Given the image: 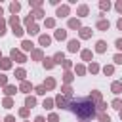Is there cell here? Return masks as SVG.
<instances>
[{
	"label": "cell",
	"instance_id": "1",
	"mask_svg": "<svg viewBox=\"0 0 122 122\" xmlns=\"http://www.w3.org/2000/svg\"><path fill=\"white\" fill-rule=\"evenodd\" d=\"M76 118L80 120H92L97 116V111H95V103L90 101L88 95H82V97H71V103H69V109Z\"/></svg>",
	"mask_w": 122,
	"mask_h": 122
},
{
	"label": "cell",
	"instance_id": "2",
	"mask_svg": "<svg viewBox=\"0 0 122 122\" xmlns=\"http://www.w3.org/2000/svg\"><path fill=\"white\" fill-rule=\"evenodd\" d=\"M10 59L15 61V63H21V65L27 63V55H25L21 50H17V48H11V50H10Z\"/></svg>",
	"mask_w": 122,
	"mask_h": 122
},
{
	"label": "cell",
	"instance_id": "3",
	"mask_svg": "<svg viewBox=\"0 0 122 122\" xmlns=\"http://www.w3.org/2000/svg\"><path fill=\"white\" fill-rule=\"evenodd\" d=\"M53 103H55L57 109H69L71 97H67V95H63V93H57V95L53 97Z\"/></svg>",
	"mask_w": 122,
	"mask_h": 122
},
{
	"label": "cell",
	"instance_id": "4",
	"mask_svg": "<svg viewBox=\"0 0 122 122\" xmlns=\"http://www.w3.org/2000/svg\"><path fill=\"white\" fill-rule=\"evenodd\" d=\"M55 15H57V17H69V15H71V6H69V4H61V6H57Z\"/></svg>",
	"mask_w": 122,
	"mask_h": 122
},
{
	"label": "cell",
	"instance_id": "5",
	"mask_svg": "<svg viewBox=\"0 0 122 122\" xmlns=\"http://www.w3.org/2000/svg\"><path fill=\"white\" fill-rule=\"evenodd\" d=\"M67 50H69L71 53H76V51H80V40H76V38H71V40L67 42Z\"/></svg>",
	"mask_w": 122,
	"mask_h": 122
},
{
	"label": "cell",
	"instance_id": "6",
	"mask_svg": "<svg viewBox=\"0 0 122 122\" xmlns=\"http://www.w3.org/2000/svg\"><path fill=\"white\" fill-rule=\"evenodd\" d=\"M67 27H69V29H72V30H80V29H82V23H80V19H78V17H69Z\"/></svg>",
	"mask_w": 122,
	"mask_h": 122
},
{
	"label": "cell",
	"instance_id": "7",
	"mask_svg": "<svg viewBox=\"0 0 122 122\" xmlns=\"http://www.w3.org/2000/svg\"><path fill=\"white\" fill-rule=\"evenodd\" d=\"M76 15H78V19H80V17H88V15H90V6H88V4H80V6L76 8Z\"/></svg>",
	"mask_w": 122,
	"mask_h": 122
},
{
	"label": "cell",
	"instance_id": "8",
	"mask_svg": "<svg viewBox=\"0 0 122 122\" xmlns=\"http://www.w3.org/2000/svg\"><path fill=\"white\" fill-rule=\"evenodd\" d=\"M92 34H93L92 27H82V29L78 30V36H80V40H88V38H92Z\"/></svg>",
	"mask_w": 122,
	"mask_h": 122
},
{
	"label": "cell",
	"instance_id": "9",
	"mask_svg": "<svg viewBox=\"0 0 122 122\" xmlns=\"http://www.w3.org/2000/svg\"><path fill=\"white\" fill-rule=\"evenodd\" d=\"M30 59L32 61H44V50L42 48H34L30 51Z\"/></svg>",
	"mask_w": 122,
	"mask_h": 122
},
{
	"label": "cell",
	"instance_id": "10",
	"mask_svg": "<svg viewBox=\"0 0 122 122\" xmlns=\"http://www.w3.org/2000/svg\"><path fill=\"white\" fill-rule=\"evenodd\" d=\"M32 90H34V86H32L29 80H23V82L19 84V92H21V93H27V95H29V92H32Z\"/></svg>",
	"mask_w": 122,
	"mask_h": 122
},
{
	"label": "cell",
	"instance_id": "11",
	"mask_svg": "<svg viewBox=\"0 0 122 122\" xmlns=\"http://www.w3.org/2000/svg\"><path fill=\"white\" fill-rule=\"evenodd\" d=\"M38 44H40L42 48L51 46V36H48V34H38Z\"/></svg>",
	"mask_w": 122,
	"mask_h": 122
},
{
	"label": "cell",
	"instance_id": "12",
	"mask_svg": "<svg viewBox=\"0 0 122 122\" xmlns=\"http://www.w3.org/2000/svg\"><path fill=\"white\" fill-rule=\"evenodd\" d=\"M11 67H13V61L10 57H2L0 59V71H10Z\"/></svg>",
	"mask_w": 122,
	"mask_h": 122
},
{
	"label": "cell",
	"instance_id": "13",
	"mask_svg": "<svg viewBox=\"0 0 122 122\" xmlns=\"http://www.w3.org/2000/svg\"><path fill=\"white\" fill-rule=\"evenodd\" d=\"M109 27H111L109 19H97V23H95V29L97 30H109Z\"/></svg>",
	"mask_w": 122,
	"mask_h": 122
},
{
	"label": "cell",
	"instance_id": "14",
	"mask_svg": "<svg viewBox=\"0 0 122 122\" xmlns=\"http://www.w3.org/2000/svg\"><path fill=\"white\" fill-rule=\"evenodd\" d=\"M88 97H90V101H93L95 105H97L99 101H103V95H101V92H99V90H92V93H90Z\"/></svg>",
	"mask_w": 122,
	"mask_h": 122
},
{
	"label": "cell",
	"instance_id": "15",
	"mask_svg": "<svg viewBox=\"0 0 122 122\" xmlns=\"http://www.w3.org/2000/svg\"><path fill=\"white\" fill-rule=\"evenodd\" d=\"M53 38L59 40V42H61V40H67V30H65V29H55V30H53Z\"/></svg>",
	"mask_w": 122,
	"mask_h": 122
},
{
	"label": "cell",
	"instance_id": "16",
	"mask_svg": "<svg viewBox=\"0 0 122 122\" xmlns=\"http://www.w3.org/2000/svg\"><path fill=\"white\" fill-rule=\"evenodd\" d=\"M107 48H109V46H107L105 40H97V42H95V53H105Z\"/></svg>",
	"mask_w": 122,
	"mask_h": 122
},
{
	"label": "cell",
	"instance_id": "17",
	"mask_svg": "<svg viewBox=\"0 0 122 122\" xmlns=\"http://www.w3.org/2000/svg\"><path fill=\"white\" fill-rule=\"evenodd\" d=\"M80 57H82V61H93V51L92 50H80Z\"/></svg>",
	"mask_w": 122,
	"mask_h": 122
},
{
	"label": "cell",
	"instance_id": "18",
	"mask_svg": "<svg viewBox=\"0 0 122 122\" xmlns=\"http://www.w3.org/2000/svg\"><path fill=\"white\" fill-rule=\"evenodd\" d=\"M46 90H55V86H57V82H55V78L53 76H48L46 80H44V84H42Z\"/></svg>",
	"mask_w": 122,
	"mask_h": 122
},
{
	"label": "cell",
	"instance_id": "19",
	"mask_svg": "<svg viewBox=\"0 0 122 122\" xmlns=\"http://www.w3.org/2000/svg\"><path fill=\"white\" fill-rule=\"evenodd\" d=\"M111 92H112L114 95H120V93H122V82H120V80H114V82L111 84Z\"/></svg>",
	"mask_w": 122,
	"mask_h": 122
},
{
	"label": "cell",
	"instance_id": "20",
	"mask_svg": "<svg viewBox=\"0 0 122 122\" xmlns=\"http://www.w3.org/2000/svg\"><path fill=\"white\" fill-rule=\"evenodd\" d=\"M32 50H34L32 40H21V51H32Z\"/></svg>",
	"mask_w": 122,
	"mask_h": 122
},
{
	"label": "cell",
	"instance_id": "21",
	"mask_svg": "<svg viewBox=\"0 0 122 122\" xmlns=\"http://www.w3.org/2000/svg\"><path fill=\"white\" fill-rule=\"evenodd\" d=\"M19 92V88H15L13 84H8L6 88H4V93H6V97H11V95H15Z\"/></svg>",
	"mask_w": 122,
	"mask_h": 122
},
{
	"label": "cell",
	"instance_id": "22",
	"mask_svg": "<svg viewBox=\"0 0 122 122\" xmlns=\"http://www.w3.org/2000/svg\"><path fill=\"white\" fill-rule=\"evenodd\" d=\"M86 69H88V72H92V74H97V72L101 71V67H99V63H97V61H92Z\"/></svg>",
	"mask_w": 122,
	"mask_h": 122
},
{
	"label": "cell",
	"instance_id": "23",
	"mask_svg": "<svg viewBox=\"0 0 122 122\" xmlns=\"http://www.w3.org/2000/svg\"><path fill=\"white\" fill-rule=\"evenodd\" d=\"M88 72V69L82 65V63H78V65H74V76H84Z\"/></svg>",
	"mask_w": 122,
	"mask_h": 122
},
{
	"label": "cell",
	"instance_id": "24",
	"mask_svg": "<svg viewBox=\"0 0 122 122\" xmlns=\"http://www.w3.org/2000/svg\"><path fill=\"white\" fill-rule=\"evenodd\" d=\"M13 76H15L19 82H23V80L27 78V71H25L23 67H19V69H15V74H13Z\"/></svg>",
	"mask_w": 122,
	"mask_h": 122
},
{
	"label": "cell",
	"instance_id": "25",
	"mask_svg": "<svg viewBox=\"0 0 122 122\" xmlns=\"http://www.w3.org/2000/svg\"><path fill=\"white\" fill-rule=\"evenodd\" d=\"M36 103H38V101H36V97H34V95H27V97H25V107H27V109L36 107Z\"/></svg>",
	"mask_w": 122,
	"mask_h": 122
},
{
	"label": "cell",
	"instance_id": "26",
	"mask_svg": "<svg viewBox=\"0 0 122 122\" xmlns=\"http://www.w3.org/2000/svg\"><path fill=\"white\" fill-rule=\"evenodd\" d=\"M51 59H53V63H55V65H61V63L65 61V53H63V51H57V53H53V55H51Z\"/></svg>",
	"mask_w": 122,
	"mask_h": 122
},
{
	"label": "cell",
	"instance_id": "27",
	"mask_svg": "<svg viewBox=\"0 0 122 122\" xmlns=\"http://www.w3.org/2000/svg\"><path fill=\"white\" fill-rule=\"evenodd\" d=\"M19 11H21V4H19V2H11V4H10V13H11V15H17Z\"/></svg>",
	"mask_w": 122,
	"mask_h": 122
},
{
	"label": "cell",
	"instance_id": "28",
	"mask_svg": "<svg viewBox=\"0 0 122 122\" xmlns=\"http://www.w3.org/2000/svg\"><path fill=\"white\" fill-rule=\"evenodd\" d=\"M30 15L34 17V21L36 19H46V15H44V10L40 8V10H30Z\"/></svg>",
	"mask_w": 122,
	"mask_h": 122
},
{
	"label": "cell",
	"instance_id": "29",
	"mask_svg": "<svg viewBox=\"0 0 122 122\" xmlns=\"http://www.w3.org/2000/svg\"><path fill=\"white\" fill-rule=\"evenodd\" d=\"M25 32H29L30 36H34V34H40V27L34 23V25H30V27H27V29H25Z\"/></svg>",
	"mask_w": 122,
	"mask_h": 122
},
{
	"label": "cell",
	"instance_id": "30",
	"mask_svg": "<svg viewBox=\"0 0 122 122\" xmlns=\"http://www.w3.org/2000/svg\"><path fill=\"white\" fill-rule=\"evenodd\" d=\"M42 65H44V69H46V71H51V69L55 67V63H53V59H51V57H44Z\"/></svg>",
	"mask_w": 122,
	"mask_h": 122
},
{
	"label": "cell",
	"instance_id": "31",
	"mask_svg": "<svg viewBox=\"0 0 122 122\" xmlns=\"http://www.w3.org/2000/svg\"><path fill=\"white\" fill-rule=\"evenodd\" d=\"M42 107H44L46 111H51V109L55 107V103H53V99H51V97H46V99L42 101Z\"/></svg>",
	"mask_w": 122,
	"mask_h": 122
},
{
	"label": "cell",
	"instance_id": "32",
	"mask_svg": "<svg viewBox=\"0 0 122 122\" xmlns=\"http://www.w3.org/2000/svg\"><path fill=\"white\" fill-rule=\"evenodd\" d=\"M72 80H74V74H72L71 71H65V72H63V82L71 86V82H72Z\"/></svg>",
	"mask_w": 122,
	"mask_h": 122
},
{
	"label": "cell",
	"instance_id": "33",
	"mask_svg": "<svg viewBox=\"0 0 122 122\" xmlns=\"http://www.w3.org/2000/svg\"><path fill=\"white\" fill-rule=\"evenodd\" d=\"M2 107H4V109H13L15 103H13L11 97H4V99H2Z\"/></svg>",
	"mask_w": 122,
	"mask_h": 122
},
{
	"label": "cell",
	"instance_id": "34",
	"mask_svg": "<svg viewBox=\"0 0 122 122\" xmlns=\"http://www.w3.org/2000/svg\"><path fill=\"white\" fill-rule=\"evenodd\" d=\"M19 21H21V19H19V15H10V19H8V25L13 29V27H17V25H19Z\"/></svg>",
	"mask_w": 122,
	"mask_h": 122
},
{
	"label": "cell",
	"instance_id": "35",
	"mask_svg": "<svg viewBox=\"0 0 122 122\" xmlns=\"http://www.w3.org/2000/svg\"><path fill=\"white\" fill-rule=\"evenodd\" d=\"M11 32H13V36H17V38H21V36L25 34V29H23L21 25H17V27H13V29H11Z\"/></svg>",
	"mask_w": 122,
	"mask_h": 122
},
{
	"label": "cell",
	"instance_id": "36",
	"mask_svg": "<svg viewBox=\"0 0 122 122\" xmlns=\"http://www.w3.org/2000/svg\"><path fill=\"white\" fill-rule=\"evenodd\" d=\"M101 71H103L105 76H112V74H114V65H105Z\"/></svg>",
	"mask_w": 122,
	"mask_h": 122
},
{
	"label": "cell",
	"instance_id": "37",
	"mask_svg": "<svg viewBox=\"0 0 122 122\" xmlns=\"http://www.w3.org/2000/svg\"><path fill=\"white\" fill-rule=\"evenodd\" d=\"M61 93L67 95V97H72V88H71L69 84H63V86H61Z\"/></svg>",
	"mask_w": 122,
	"mask_h": 122
},
{
	"label": "cell",
	"instance_id": "38",
	"mask_svg": "<svg viewBox=\"0 0 122 122\" xmlns=\"http://www.w3.org/2000/svg\"><path fill=\"white\" fill-rule=\"evenodd\" d=\"M111 107H112L114 111H122V99H120V97L112 99V101H111Z\"/></svg>",
	"mask_w": 122,
	"mask_h": 122
},
{
	"label": "cell",
	"instance_id": "39",
	"mask_svg": "<svg viewBox=\"0 0 122 122\" xmlns=\"http://www.w3.org/2000/svg\"><path fill=\"white\" fill-rule=\"evenodd\" d=\"M44 27L46 29H55V19L53 17H46L44 19Z\"/></svg>",
	"mask_w": 122,
	"mask_h": 122
},
{
	"label": "cell",
	"instance_id": "40",
	"mask_svg": "<svg viewBox=\"0 0 122 122\" xmlns=\"http://www.w3.org/2000/svg\"><path fill=\"white\" fill-rule=\"evenodd\" d=\"M99 8H101V11L105 13V11L111 10V2H109V0H101V2H99Z\"/></svg>",
	"mask_w": 122,
	"mask_h": 122
},
{
	"label": "cell",
	"instance_id": "41",
	"mask_svg": "<svg viewBox=\"0 0 122 122\" xmlns=\"http://www.w3.org/2000/svg\"><path fill=\"white\" fill-rule=\"evenodd\" d=\"M29 4H30V8H32V10H40L44 2H42V0H29Z\"/></svg>",
	"mask_w": 122,
	"mask_h": 122
},
{
	"label": "cell",
	"instance_id": "42",
	"mask_svg": "<svg viewBox=\"0 0 122 122\" xmlns=\"http://www.w3.org/2000/svg\"><path fill=\"white\" fill-rule=\"evenodd\" d=\"M97 122H111V116L107 112H99L97 114Z\"/></svg>",
	"mask_w": 122,
	"mask_h": 122
},
{
	"label": "cell",
	"instance_id": "43",
	"mask_svg": "<svg viewBox=\"0 0 122 122\" xmlns=\"http://www.w3.org/2000/svg\"><path fill=\"white\" fill-rule=\"evenodd\" d=\"M46 92H48V90H46L42 84H40V86H34V93H36V95H46Z\"/></svg>",
	"mask_w": 122,
	"mask_h": 122
},
{
	"label": "cell",
	"instance_id": "44",
	"mask_svg": "<svg viewBox=\"0 0 122 122\" xmlns=\"http://www.w3.org/2000/svg\"><path fill=\"white\" fill-rule=\"evenodd\" d=\"M29 112H30V109H27V107H21V109L17 111V114H19L21 118H27V116H29Z\"/></svg>",
	"mask_w": 122,
	"mask_h": 122
},
{
	"label": "cell",
	"instance_id": "45",
	"mask_svg": "<svg viewBox=\"0 0 122 122\" xmlns=\"http://www.w3.org/2000/svg\"><path fill=\"white\" fill-rule=\"evenodd\" d=\"M23 23H25V27H30V25H34V17H32L30 13H29V15H27V17L23 19Z\"/></svg>",
	"mask_w": 122,
	"mask_h": 122
},
{
	"label": "cell",
	"instance_id": "46",
	"mask_svg": "<svg viewBox=\"0 0 122 122\" xmlns=\"http://www.w3.org/2000/svg\"><path fill=\"white\" fill-rule=\"evenodd\" d=\"M61 67H63V69H65V71H71V69H72V67H74V65H72V61H71V59H65V61H63V63H61Z\"/></svg>",
	"mask_w": 122,
	"mask_h": 122
},
{
	"label": "cell",
	"instance_id": "47",
	"mask_svg": "<svg viewBox=\"0 0 122 122\" xmlns=\"http://www.w3.org/2000/svg\"><path fill=\"white\" fill-rule=\"evenodd\" d=\"M4 34H6V19L0 17V36H4Z\"/></svg>",
	"mask_w": 122,
	"mask_h": 122
},
{
	"label": "cell",
	"instance_id": "48",
	"mask_svg": "<svg viewBox=\"0 0 122 122\" xmlns=\"http://www.w3.org/2000/svg\"><path fill=\"white\" fill-rule=\"evenodd\" d=\"M46 122H59V114H57V112H51V114L48 116Z\"/></svg>",
	"mask_w": 122,
	"mask_h": 122
},
{
	"label": "cell",
	"instance_id": "49",
	"mask_svg": "<svg viewBox=\"0 0 122 122\" xmlns=\"http://www.w3.org/2000/svg\"><path fill=\"white\" fill-rule=\"evenodd\" d=\"M112 61H114V65H122V53H114Z\"/></svg>",
	"mask_w": 122,
	"mask_h": 122
},
{
	"label": "cell",
	"instance_id": "50",
	"mask_svg": "<svg viewBox=\"0 0 122 122\" xmlns=\"http://www.w3.org/2000/svg\"><path fill=\"white\" fill-rule=\"evenodd\" d=\"M0 86H2V88L8 86V76H6L4 72H0Z\"/></svg>",
	"mask_w": 122,
	"mask_h": 122
},
{
	"label": "cell",
	"instance_id": "51",
	"mask_svg": "<svg viewBox=\"0 0 122 122\" xmlns=\"http://www.w3.org/2000/svg\"><path fill=\"white\" fill-rule=\"evenodd\" d=\"M114 48H116L118 51H122V38H116V40H114Z\"/></svg>",
	"mask_w": 122,
	"mask_h": 122
},
{
	"label": "cell",
	"instance_id": "52",
	"mask_svg": "<svg viewBox=\"0 0 122 122\" xmlns=\"http://www.w3.org/2000/svg\"><path fill=\"white\" fill-rule=\"evenodd\" d=\"M114 10H116V11H118V13L122 15V0H118V2L114 4Z\"/></svg>",
	"mask_w": 122,
	"mask_h": 122
},
{
	"label": "cell",
	"instance_id": "53",
	"mask_svg": "<svg viewBox=\"0 0 122 122\" xmlns=\"http://www.w3.org/2000/svg\"><path fill=\"white\" fill-rule=\"evenodd\" d=\"M4 122H15V116L8 114V116H4Z\"/></svg>",
	"mask_w": 122,
	"mask_h": 122
},
{
	"label": "cell",
	"instance_id": "54",
	"mask_svg": "<svg viewBox=\"0 0 122 122\" xmlns=\"http://www.w3.org/2000/svg\"><path fill=\"white\" fill-rule=\"evenodd\" d=\"M116 29H118V30H122V17L116 21Z\"/></svg>",
	"mask_w": 122,
	"mask_h": 122
},
{
	"label": "cell",
	"instance_id": "55",
	"mask_svg": "<svg viewBox=\"0 0 122 122\" xmlns=\"http://www.w3.org/2000/svg\"><path fill=\"white\" fill-rule=\"evenodd\" d=\"M34 122H46V118H44V116H36V118H34Z\"/></svg>",
	"mask_w": 122,
	"mask_h": 122
},
{
	"label": "cell",
	"instance_id": "56",
	"mask_svg": "<svg viewBox=\"0 0 122 122\" xmlns=\"http://www.w3.org/2000/svg\"><path fill=\"white\" fill-rule=\"evenodd\" d=\"M59 2H61V0H50V4H51V6H59Z\"/></svg>",
	"mask_w": 122,
	"mask_h": 122
},
{
	"label": "cell",
	"instance_id": "57",
	"mask_svg": "<svg viewBox=\"0 0 122 122\" xmlns=\"http://www.w3.org/2000/svg\"><path fill=\"white\" fill-rule=\"evenodd\" d=\"M2 13H4V8H2V6H0V17H2Z\"/></svg>",
	"mask_w": 122,
	"mask_h": 122
},
{
	"label": "cell",
	"instance_id": "58",
	"mask_svg": "<svg viewBox=\"0 0 122 122\" xmlns=\"http://www.w3.org/2000/svg\"><path fill=\"white\" fill-rule=\"evenodd\" d=\"M118 116H120V120H122V111H118Z\"/></svg>",
	"mask_w": 122,
	"mask_h": 122
},
{
	"label": "cell",
	"instance_id": "59",
	"mask_svg": "<svg viewBox=\"0 0 122 122\" xmlns=\"http://www.w3.org/2000/svg\"><path fill=\"white\" fill-rule=\"evenodd\" d=\"M0 59H2V51H0Z\"/></svg>",
	"mask_w": 122,
	"mask_h": 122
},
{
	"label": "cell",
	"instance_id": "60",
	"mask_svg": "<svg viewBox=\"0 0 122 122\" xmlns=\"http://www.w3.org/2000/svg\"><path fill=\"white\" fill-rule=\"evenodd\" d=\"M82 122H86V120H82Z\"/></svg>",
	"mask_w": 122,
	"mask_h": 122
},
{
	"label": "cell",
	"instance_id": "61",
	"mask_svg": "<svg viewBox=\"0 0 122 122\" xmlns=\"http://www.w3.org/2000/svg\"><path fill=\"white\" fill-rule=\"evenodd\" d=\"M27 122H29V120H27Z\"/></svg>",
	"mask_w": 122,
	"mask_h": 122
}]
</instances>
